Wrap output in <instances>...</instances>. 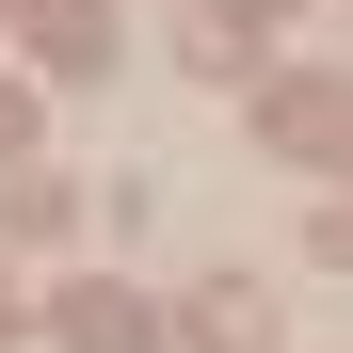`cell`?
I'll list each match as a JSON object with an SVG mask.
<instances>
[{
	"mask_svg": "<svg viewBox=\"0 0 353 353\" xmlns=\"http://www.w3.org/2000/svg\"><path fill=\"white\" fill-rule=\"evenodd\" d=\"M193 337H209V353H257L273 305H257V289H193Z\"/></svg>",
	"mask_w": 353,
	"mask_h": 353,
	"instance_id": "obj_1",
	"label": "cell"
},
{
	"mask_svg": "<svg viewBox=\"0 0 353 353\" xmlns=\"http://www.w3.org/2000/svg\"><path fill=\"white\" fill-rule=\"evenodd\" d=\"M65 337H81V353H145V305H112V289H81V305H65Z\"/></svg>",
	"mask_w": 353,
	"mask_h": 353,
	"instance_id": "obj_2",
	"label": "cell"
}]
</instances>
